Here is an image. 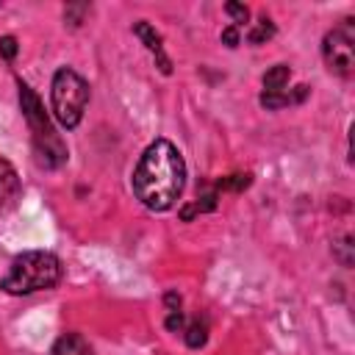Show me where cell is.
Returning a JSON list of instances; mask_svg holds the SVG:
<instances>
[{"mask_svg": "<svg viewBox=\"0 0 355 355\" xmlns=\"http://www.w3.org/2000/svg\"><path fill=\"white\" fill-rule=\"evenodd\" d=\"M186 183V164L178 147L166 139H155L139 158L130 186L136 200L150 211H166L175 205Z\"/></svg>", "mask_w": 355, "mask_h": 355, "instance_id": "1", "label": "cell"}, {"mask_svg": "<svg viewBox=\"0 0 355 355\" xmlns=\"http://www.w3.org/2000/svg\"><path fill=\"white\" fill-rule=\"evenodd\" d=\"M61 261L53 252L44 250H28L17 255L8 266V272L0 280V288L6 294H33V291H50L61 283Z\"/></svg>", "mask_w": 355, "mask_h": 355, "instance_id": "2", "label": "cell"}, {"mask_svg": "<svg viewBox=\"0 0 355 355\" xmlns=\"http://www.w3.org/2000/svg\"><path fill=\"white\" fill-rule=\"evenodd\" d=\"M19 105H22V114L28 119V128H31V141H33L36 164L44 166V169H58L67 161V144L55 133L53 122L47 119L39 94L28 83H22V80H19Z\"/></svg>", "mask_w": 355, "mask_h": 355, "instance_id": "3", "label": "cell"}, {"mask_svg": "<svg viewBox=\"0 0 355 355\" xmlns=\"http://www.w3.org/2000/svg\"><path fill=\"white\" fill-rule=\"evenodd\" d=\"M86 103H89V83L69 67H61L55 75H53V83H50V108H53V116L67 128H78L80 119H83V111H86Z\"/></svg>", "mask_w": 355, "mask_h": 355, "instance_id": "4", "label": "cell"}, {"mask_svg": "<svg viewBox=\"0 0 355 355\" xmlns=\"http://www.w3.org/2000/svg\"><path fill=\"white\" fill-rule=\"evenodd\" d=\"M322 58L330 72H336L341 78L352 75V69H355V25H352V19H344L341 25H336L333 31L324 33Z\"/></svg>", "mask_w": 355, "mask_h": 355, "instance_id": "5", "label": "cell"}, {"mask_svg": "<svg viewBox=\"0 0 355 355\" xmlns=\"http://www.w3.org/2000/svg\"><path fill=\"white\" fill-rule=\"evenodd\" d=\"M133 33L144 42V47L155 55V61H158V69L164 72V75H169L172 72V61L166 58V53H164V39H161V33L147 22V19H139L136 25H133Z\"/></svg>", "mask_w": 355, "mask_h": 355, "instance_id": "6", "label": "cell"}, {"mask_svg": "<svg viewBox=\"0 0 355 355\" xmlns=\"http://www.w3.org/2000/svg\"><path fill=\"white\" fill-rule=\"evenodd\" d=\"M308 86L305 83H300V86H294V92L291 89H283V92H263L261 97H258V103L266 108V111H275V108H283V105H294V103H302L305 97H308Z\"/></svg>", "mask_w": 355, "mask_h": 355, "instance_id": "7", "label": "cell"}, {"mask_svg": "<svg viewBox=\"0 0 355 355\" xmlns=\"http://www.w3.org/2000/svg\"><path fill=\"white\" fill-rule=\"evenodd\" d=\"M50 355H94V352H92L89 341H86L80 333H64V336L53 344Z\"/></svg>", "mask_w": 355, "mask_h": 355, "instance_id": "8", "label": "cell"}, {"mask_svg": "<svg viewBox=\"0 0 355 355\" xmlns=\"http://www.w3.org/2000/svg\"><path fill=\"white\" fill-rule=\"evenodd\" d=\"M19 194V178H17V169L0 158V202H14Z\"/></svg>", "mask_w": 355, "mask_h": 355, "instance_id": "9", "label": "cell"}, {"mask_svg": "<svg viewBox=\"0 0 355 355\" xmlns=\"http://www.w3.org/2000/svg\"><path fill=\"white\" fill-rule=\"evenodd\" d=\"M288 78H291L288 64H275L263 75V92H283V89H288Z\"/></svg>", "mask_w": 355, "mask_h": 355, "instance_id": "10", "label": "cell"}, {"mask_svg": "<svg viewBox=\"0 0 355 355\" xmlns=\"http://www.w3.org/2000/svg\"><path fill=\"white\" fill-rule=\"evenodd\" d=\"M275 36V22L269 19V17H261L252 28H250V33H247V42L250 44H263L266 39H272Z\"/></svg>", "mask_w": 355, "mask_h": 355, "instance_id": "11", "label": "cell"}, {"mask_svg": "<svg viewBox=\"0 0 355 355\" xmlns=\"http://www.w3.org/2000/svg\"><path fill=\"white\" fill-rule=\"evenodd\" d=\"M183 338H186V344H189L191 349H200V347L205 344V338H208V330H205V324H202L200 319H191V322L183 327Z\"/></svg>", "mask_w": 355, "mask_h": 355, "instance_id": "12", "label": "cell"}, {"mask_svg": "<svg viewBox=\"0 0 355 355\" xmlns=\"http://www.w3.org/2000/svg\"><path fill=\"white\" fill-rule=\"evenodd\" d=\"M250 186V175L244 172V175H227V178H222V180H216L214 183V189L219 191V189H233V191H241V189H247Z\"/></svg>", "mask_w": 355, "mask_h": 355, "instance_id": "13", "label": "cell"}, {"mask_svg": "<svg viewBox=\"0 0 355 355\" xmlns=\"http://www.w3.org/2000/svg\"><path fill=\"white\" fill-rule=\"evenodd\" d=\"M333 252L341 266H352V236H344L338 244H333Z\"/></svg>", "mask_w": 355, "mask_h": 355, "instance_id": "14", "label": "cell"}, {"mask_svg": "<svg viewBox=\"0 0 355 355\" xmlns=\"http://www.w3.org/2000/svg\"><path fill=\"white\" fill-rule=\"evenodd\" d=\"M89 8H92L89 3H78V6H67V8H64V19H67L69 25H80V22H83V14H86Z\"/></svg>", "mask_w": 355, "mask_h": 355, "instance_id": "15", "label": "cell"}, {"mask_svg": "<svg viewBox=\"0 0 355 355\" xmlns=\"http://www.w3.org/2000/svg\"><path fill=\"white\" fill-rule=\"evenodd\" d=\"M225 11L233 17V25H236V28H239V25H244V22L250 19L247 6H241V3H225Z\"/></svg>", "mask_w": 355, "mask_h": 355, "instance_id": "16", "label": "cell"}, {"mask_svg": "<svg viewBox=\"0 0 355 355\" xmlns=\"http://www.w3.org/2000/svg\"><path fill=\"white\" fill-rule=\"evenodd\" d=\"M166 330L169 333H183V327H186V319H183V313L180 311H169V316H166Z\"/></svg>", "mask_w": 355, "mask_h": 355, "instance_id": "17", "label": "cell"}, {"mask_svg": "<svg viewBox=\"0 0 355 355\" xmlns=\"http://www.w3.org/2000/svg\"><path fill=\"white\" fill-rule=\"evenodd\" d=\"M14 55H17V39L14 36H3L0 39V58L14 61Z\"/></svg>", "mask_w": 355, "mask_h": 355, "instance_id": "18", "label": "cell"}, {"mask_svg": "<svg viewBox=\"0 0 355 355\" xmlns=\"http://www.w3.org/2000/svg\"><path fill=\"white\" fill-rule=\"evenodd\" d=\"M222 42H225L227 47H239V42H241V36H239V28H236V25H227V28L222 31Z\"/></svg>", "mask_w": 355, "mask_h": 355, "instance_id": "19", "label": "cell"}, {"mask_svg": "<svg viewBox=\"0 0 355 355\" xmlns=\"http://www.w3.org/2000/svg\"><path fill=\"white\" fill-rule=\"evenodd\" d=\"M164 302H166V308H169V311H178V308H180V294L169 291V294L164 297Z\"/></svg>", "mask_w": 355, "mask_h": 355, "instance_id": "20", "label": "cell"}]
</instances>
